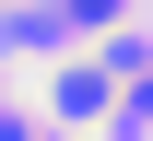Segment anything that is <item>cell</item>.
<instances>
[{
	"label": "cell",
	"instance_id": "4",
	"mask_svg": "<svg viewBox=\"0 0 153 141\" xmlns=\"http://www.w3.org/2000/svg\"><path fill=\"white\" fill-rule=\"evenodd\" d=\"M141 118H153V82H141V94H130V129H141Z\"/></svg>",
	"mask_w": 153,
	"mask_h": 141
},
{
	"label": "cell",
	"instance_id": "3",
	"mask_svg": "<svg viewBox=\"0 0 153 141\" xmlns=\"http://www.w3.org/2000/svg\"><path fill=\"white\" fill-rule=\"evenodd\" d=\"M0 141H36V118H0Z\"/></svg>",
	"mask_w": 153,
	"mask_h": 141
},
{
	"label": "cell",
	"instance_id": "1",
	"mask_svg": "<svg viewBox=\"0 0 153 141\" xmlns=\"http://www.w3.org/2000/svg\"><path fill=\"white\" fill-rule=\"evenodd\" d=\"M106 106V71H59V118H94Z\"/></svg>",
	"mask_w": 153,
	"mask_h": 141
},
{
	"label": "cell",
	"instance_id": "2",
	"mask_svg": "<svg viewBox=\"0 0 153 141\" xmlns=\"http://www.w3.org/2000/svg\"><path fill=\"white\" fill-rule=\"evenodd\" d=\"M59 12H71V24H106V12H118V0H59Z\"/></svg>",
	"mask_w": 153,
	"mask_h": 141
}]
</instances>
